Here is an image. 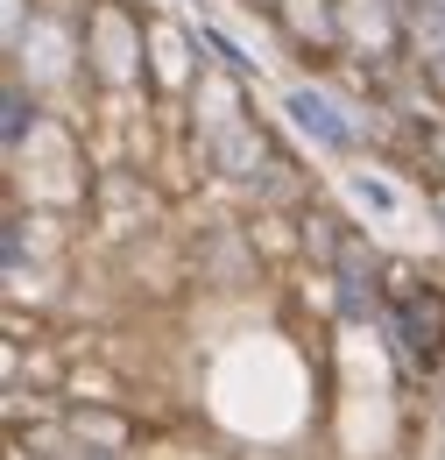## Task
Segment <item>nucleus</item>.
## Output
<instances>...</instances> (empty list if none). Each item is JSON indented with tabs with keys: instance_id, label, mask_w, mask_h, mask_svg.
Returning <instances> with one entry per match:
<instances>
[{
	"instance_id": "nucleus-2",
	"label": "nucleus",
	"mask_w": 445,
	"mask_h": 460,
	"mask_svg": "<svg viewBox=\"0 0 445 460\" xmlns=\"http://www.w3.org/2000/svg\"><path fill=\"white\" fill-rule=\"evenodd\" d=\"M346 191H353L361 206H375L382 220H396V213H403V191H396L389 177H368V171H353V177H346Z\"/></svg>"
},
{
	"instance_id": "nucleus-1",
	"label": "nucleus",
	"mask_w": 445,
	"mask_h": 460,
	"mask_svg": "<svg viewBox=\"0 0 445 460\" xmlns=\"http://www.w3.org/2000/svg\"><path fill=\"white\" fill-rule=\"evenodd\" d=\"M283 107H290V120H297V128H304L318 149H346V142H353L346 114H333V100H326V93H311V85H297Z\"/></svg>"
}]
</instances>
